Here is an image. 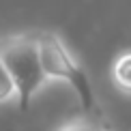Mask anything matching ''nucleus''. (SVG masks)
<instances>
[{
	"mask_svg": "<svg viewBox=\"0 0 131 131\" xmlns=\"http://www.w3.org/2000/svg\"><path fill=\"white\" fill-rule=\"evenodd\" d=\"M0 58L15 84L19 110H28L35 97L47 86L37 47V35H13L2 39Z\"/></svg>",
	"mask_w": 131,
	"mask_h": 131,
	"instance_id": "obj_1",
	"label": "nucleus"
},
{
	"mask_svg": "<svg viewBox=\"0 0 131 131\" xmlns=\"http://www.w3.org/2000/svg\"><path fill=\"white\" fill-rule=\"evenodd\" d=\"M37 47H39L41 67L47 82H67L75 90L78 99L86 112L97 107L95 90H92L90 78L73 52L67 47L60 35L56 32H37Z\"/></svg>",
	"mask_w": 131,
	"mask_h": 131,
	"instance_id": "obj_2",
	"label": "nucleus"
},
{
	"mask_svg": "<svg viewBox=\"0 0 131 131\" xmlns=\"http://www.w3.org/2000/svg\"><path fill=\"white\" fill-rule=\"evenodd\" d=\"M112 82L123 95L131 97V50H123L114 58L112 69H110Z\"/></svg>",
	"mask_w": 131,
	"mask_h": 131,
	"instance_id": "obj_3",
	"label": "nucleus"
},
{
	"mask_svg": "<svg viewBox=\"0 0 131 131\" xmlns=\"http://www.w3.org/2000/svg\"><path fill=\"white\" fill-rule=\"evenodd\" d=\"M58 131H112V129L107 125H103L101 121H95V118H88V116H78L62 123Z\"/></svg>",
	"mask_w": 131,
	"mask_h": 131,
	"instance_id": "obj_4",
	"label": "nucleus"
},
{
	"mask_svg": "<svg viewBox=\"0 0 131 131\" xmlns=\"http://www.w3.org/2000/svg\"><path fill=\"white\" fill-rule=\"evenodd\" d=\"M4 103H17V90H15V84L0 58V105H4Z\"/></svg>",
	"mask_w": 131,
	"mask_h": 131,
	"instance_id": "obj_5",
	"label": "nucleus"
}]
</instances>
